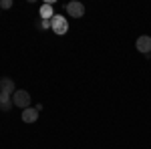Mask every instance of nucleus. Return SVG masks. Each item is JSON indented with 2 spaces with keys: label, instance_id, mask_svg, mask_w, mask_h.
Masks as SVG:
<instances>
[{
  "label": "nucleus",
  "instance_id": "obj_1",
  "mask_svg": "<svg viewBox=\"0 0 151 149\" xmlns=\"http://www.w3.org/2000/svg\"><path fill=\"white\" fill-rule=\"evenodd\" d=\"M50 30L58 36L67 35V32H69V20H67L65 16H60V14H55V16L50 18Z\"/></svg>",
  "mask_w": 151,
  "mask_h": 149
},
{
  "label": "nucleus",
  "instance_id": "obj_2",
  "mask_svg": "<svg viewBox=\"0 0 151 149\" xmlns=\"http://www.w3.org/2000/svg\"><path fill=\"white\" fill-rule=\"evenodd\" d=\"M12 103L16 107H20V109H28L30 107V95H28V91L16 89V93L12 95Z\"/></svg>",
  "mask_w": 151,
  "mask_h": 149
},
{
  "label": "nucleus",
  "instance_id": "obj_3",
  "mask_svg": "<svg viewBox=\"0 0 151 149\" xmlns=\"http://www.w3.org/2000/svg\"><path fill=\"white\" fill-rule=\"evenodd\" d=\"M67 12L73 18H81L83 14H85V6H83V2H69L67 4Z\"/></svg>",
  "mask_w": 151,
  "mask_h": 149
},
{
  "label": "nucleus",
  "instance_id": "obj_4",
  "mask_svg": "<svg viewBox=\"0 0 151 149\" xmlns=\"http://www.w3.org/2000/svg\"><path fill=\"white\" fill-rule=\"evenodd\" d=\"M137 50L143 55H151V36L143 35L137 38Z\"/></svg>",
  "mask_w": 151,
  "mask_h": 149
},
{
  "label": "nucleus",
  "instance_id": "obj_5",
  "mask_svg": "<svg viewBox=\"0 0 151 149\" xmlns=\"http://www.w3.org/2000/svg\"><path fill=\"white\" fill-rule=\"evenodd\" d=\"M22 121L24 123H35L36 119H38V109L36 107H28V109H22Z\"/></svg>",
  "mask_w": 151,
  "mask_h": 149
},
{
  "label": "nucleus",
  "instance_id": "obj_6",
  "mask_svg": "<svg viewBox=\"0 0 151 149\" xmlns=\"http://www.w3.org/2000/svg\"><path fill=\"white\" fill-rule=\"evenodd\" d=\"M0 93H8V95H14V93H16L14 81L8 79V77H2V79H0Z\"/></svg>",
  "mask_w": 151,
  "mask_h": 149
},
{
  "label": "nucleus",
  "instance_id": "obj_7",
  "mask_svg": "<svg viewBox=\"0 0 151 149\" xmlns=\"http://www.w3.org/2000/svg\"><path fill=\"white\" fill-rule=\"evenodd\" d=\"M12 97L8 93H0V111H10L12 109Z\"/></svg>",
  "mask_w": 151,
  "mask_h": 149
},
{
  "label": "nucleus",
  "instance_id": "obj_8",
  "mask_svg": "<svg viewBox=\"0 0 151 149\" xmlns=\"http://www.w3.org/2000/svg\"><path fill=\"white\" fill-rule=\"evenodd\" d=\"M40 18L42 20H50L52 16H55V12H52V6H50V2H45V4H40Z\"/></svg>",
  "mask_w": 151,
  "mask_h": 149
},
{
  "label": "nucleus",
  "instance_id": "obj_9",
  "mask_svg": "<svg viewBox=\"0 0 151 149\" xmlns=\"http://www.w3.org/2000/svg\"><path fill=\"white\" fill-rule=\"evenodd\" d=\"M10 6H12V0H2L0 2V8H4V10H8Z\"/></svg>",
  "mask_w": 151,
  "mask_h": 149
},
{
  "label": "nucleus",
  "instance_id": "obj_10",
  "mask_svg": "<svg viewBox=\"0 0 151 149\" xmlns=\"http://www.w3.org/2000/svg\"><path fill=\"white\" fill-rule=\"evenodd\" d=\"M40 28H42V30H48V28H50V20H42V18H40Z\"/></svg>",
  "mask_w": 151,
  "mask_h": 149
}]
</instances>
